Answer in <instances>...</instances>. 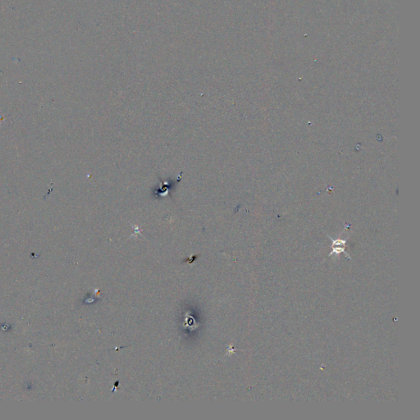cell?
I'll return each instance as SVG.
<instances>
[{
  "label": "cell",
  "mask_w": 420,
  "mask_h": 420,
  "mask_svg": "<svg viewBox=\"0 0 420 420\" xmlns=\"http://www.w3.org/2000/svg\"><path fill=\"white\" fill-rule=\"evenodd\" d=\"M182 177V172L177 179L174 180L172 178H168L166 180H161L158 187H154L152 189V197L154 199H160L167 197L168 194H171L176 188L177 185L179 184Z\"/></svg>",
  "instance_id": "6da1fadb"
},
{
  "label": "cell",
  "mask_w": 420,
  "mask_h": 420,
  "mask_svg": "<svg viewBox=\"0 0 420 420\" xmlns=\"http://www.w3.org/2000/svg\"><path fill=\"white\" fill-rule=\"evenodd\" d=\"M329 238L332 241V252L330 254V256H332L333 254L335 255H339L341 253H344L347 258H350V256L345 251L346 244H347V240H342V239H332L331 236Z\"/></svg>",
  "instance_id": "7a4b0ae2"
}]
</instances>
